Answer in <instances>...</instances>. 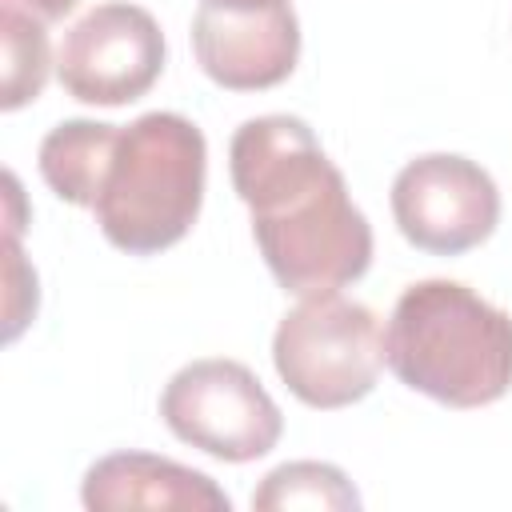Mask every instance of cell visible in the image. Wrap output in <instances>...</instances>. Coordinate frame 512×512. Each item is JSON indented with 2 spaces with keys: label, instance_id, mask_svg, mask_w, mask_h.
Returning a JSON list of instances; mask_svg holds the SVG:
<instances>
[{
  "label": "cell",
  "instance_id": "1",
  "mask_svg": "<svg viewBox=\"0 0 512 512\" xmlns=\"http://www.w3.org/2000/svg\"><path fill=\"white\" fill-rule=\"evenodd\" d=\"M228 168L252 212L256 248L284 292H336L368 272L372 228L300 116L244 120L228 144Z\"/></svg>",
  "mask_w": 512,
  "mask_h": 512
},
{
  "label": "cell",
  "instance_id": "2",
  "mask_svg": "<svg viewBox=\"0 0 512 512\" xmlns=\"http://www.w3.org/2000/svg\"><path fill=\"white\" fill-rule=\"evenodd\" d=\"M384 360L436 404L484 408L512 388V316L460 280H420L392 308Z\"/></svg>",
  "mask_w": 512,
  "mask_h": 512
},
{
  "label": "cell",
  "instance_id": "3",
  "mask_svg": "<svg viewBox=\"0 0 512 512\" xmlns=\"http://www.w3.org/2000/svg\"><path fill=\"white\" fill-rule=\"evenodd\" d=\"M208 172L204 132L176 112H144L120 128L96 224L128 256H152L188 236Z\"/></svg>",
  "mask_w": 512,
  "mask_h": 512
},
{
  "label": "cell",
  "instance_id": "4",
  "mask_svg": "<svg viewBox=\"0 0 512 512\" xmlns=\"http://www.w3.org/2000/svg\"><path fill=\"white\" fill-rule=\"evenodd\" d=\"M272 364L300 404L348 408L376 388L384 364L380 320L340 292L304 296L272 336Z\"/></svg>",
  "mask_w": 512,
  "mask_h": 512
},
{
  "label": "cell",
  "instance_id": "5",
  "mask_svg": "<svg viewBox=\"0 0 512 512\" xmlns=\"http://www.w3.org/2000/svg\"><path fill=\"white\" fill-rule=\"evenodd\" d=\"M160 416L176 440L224 460L248 464L276 448L284 416L264 384L240 360H192L160 396Z\"/></svg>",
  "mask_w": 512,
  "mask_h": 512
},
{
  "label": "cell",
  "instance_id": "6",
  "mask_svg": "<svg viewBox=\"0 0 512 512\" xmlns=\"http://www.w3.org/2000/svg\"><path fill=\"white\" fill-rule=\"evenodd\" d=\"M164 72V32L152 12L112 0L84 12L60 40L56 76L80 104L120 108L140 100Z\"/></svg>",
  "mask_w": 512,
  "mask_h": 512
},
{
  "label": "cell",
  "instance_id": "7",
  "mask_svg": "<svg viewBox=\"0 0 512 512\" xmlns=\"http://www.w3.org/2000/svg\"><path fill=\"white\" fill-rule=\"evenodd\" d=\"M392 216L408 244L436 256H460L496 232L500 192L476 160L428 152L396 172Z\"/></svg>",
  "mask_w": 512,
  "mask_h": 512
},
{
  "label": "cell",
  "instance_id": "8",
  "mask_svg": "<svg viewBox=\"0 0 512 512\" xmlns=\"http://www.w3.org/2000/svg\"><path fill=\"white\" fill-rule=\"evenodd\" d=\"M192 52L204 76L228 92L276 88L300 60V20L292 4H220L200 0L192 16Z\"/></svg>",
  "mask_w": 512,
  "mask_h": 512
},
{
  "label": "cell",
  "instance_id": "9",
  "mask_svg": "<svg viewBox=\"0 0 512 512\" xmlns=\"http://www.w3.org/2000/svg\"><path fill=\"white\" fill-rule=\"evenodd\" d=\"M80 500L88 512H228V492L176 460L152 452H112L84 472Z\"/></svg>",
  "mask_w": 512,
  "mask_h": 512
},
{
  "label": "cell",
  "instance_id": "10",
  "mask_svg": "<svg viewBox=\"0 0 512 512\" xmlns=\"http://www.w3.org/2000/svg\"><path fill=\"white\" fill-rule=\"evenodd\" d=\"M120 128L100 120H64L40 140V176L44 184L80 208H96Z\"/></svg>",
  "mask_w": 512,
  "mask_h": 512
},
{
  "label": "cell",
  "instance_id": "11",
  "mask_svg": "<svg viewBox=\"0 0 512 512\" xmlns=\"http://www.w3.org/2000/svg\"><path fill=\"white\" fill-rule=\"evenodd\" d=\"M252 508L256 512H292V508H308V512H356L360 496L352 488V480L336 468V464H320V460H292L280 464L264 476V484L252 492Z\"/></svg>",
  "mask_w": 512,
  "mask_h": 512
},
{
  "label": "cell",
  "instance_id": "12",
  "mask_svg": "<svg viewBox=\"0 0 512 512\" xmlns=\"http://www.w3.org/2000/svg\"><path fill=\"white\" fill-rule=\"evenodd\" d=\"M0 40H4V72H0V108L16 112L20 104L36 100L44 80H48V36L44 20L20 12V8H0Z\"/></svg>",
  "mask_w": 512,
  "mask_h": 512
},
{
  "label": "cell",
  "instance_id": "13",
  "mask_svg": "<svg viewBox=\"0 0 512 512\" xmlns=\"http://www.w3.org/2000/svg\"><path fill=\"white\" fill-rule=\"evenodd\" d=\"M0 8H20V12H28V16L48 24V20L68 16L76 8V0H0Z\"/></svg>",
  "mask_w": 512,
  "mask_h": 512
},
{
  "label": "cell",
  "instance_id": "14",
  "mask_svg": "<svg viewBox=\"0 0 512 512\" xmlns=\"http://www.w3.org/2000/svg\"><path fill=\"white\" fill-rule=\"evenodd\" d=\"M220 4H284V0H220Z\"/></svg>",
  "mask_w": 512,
  "mask_h": 512
}]
</instances>
